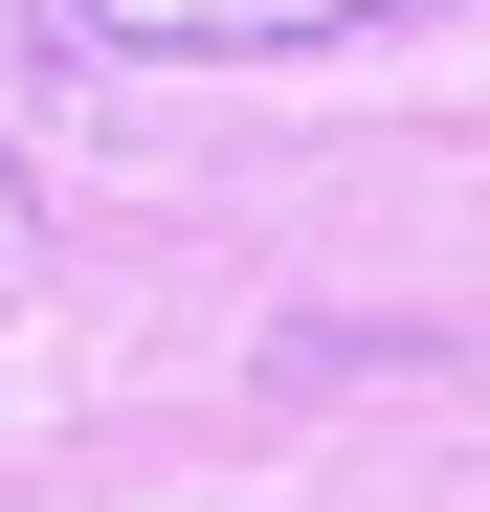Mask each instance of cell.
I'll use <instances>...</instances> for the list:
<instances>
[{"label":"cell","instance_id":"obj_1","mask_svg":"<svg viewBox=\"0 0 490 512\" xmlns=\"http://www.w3.org/2000/svg\"><path fill=\"white\" fill-rule=\"evenodd\" d=\"M90 45H156V67H245V45H357V23H424V0H67Z\"/></svg>","mask_w":490,"mask_h":512},{"label":"cell","instance_id":"obj_2","mask_svg":"<svg viewBox=\"0 0 490 512\" xmlns=\"http://www.w3.org/2000/svg\"><path fill=\"white\" fill-rule=\"evenodd\" d=\"M45 268V201H23V156H0V290H23Z\"/></svg>","mask_w":490,"mask_h":512}]
</instances>
